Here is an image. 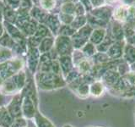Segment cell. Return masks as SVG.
I'll return each mask as SVG.
<instances>
[{"mask_svg":"<svg viewBox=\"0 0 135 127\" xmlns=\"http://www.w3.org/2000/svg\"><path fill=\"white\" fill-rule=\"evenodd\" d=\"M30 15L39 24H44L48 17L47 12L43 10L38 5H35V4L31 8V10H30Z\"/></svg>","mask_w":135,"mask_h":127,"instance_id":"cell-1","label":"cell"},{"mask_svg":"<svg viewBox=\"0 0 135 127\" xmlns=\"http://www.w3.org/2000/svg\"><path fill=\"white\" fill-rule=\"evenodd\" d=\"M28 63H29V67L30 69H35L36 67L37 62L39 60V56H40V52L38 50V48H33V47H29L28 50Z\"/></svg>","mask_w":135,"mask_h":127,"instance_id":"cell-2","label":"cell"},{"mask_svg":"<svg viewBox=\"0 0 135 127\" xmlns=\"http://www.w3.org/2000/svg\"><path fill=\"white\" fill-rule=\"evenodd\" d=\"M3 21H6V22L15 25L16 19H17V10H15V8H13L5 4L3 8Z\"/></svg>","mask_w":135,"mask_h":127,"instance_id":"cell-3","label":"cell"},{"mask_svg":"<svg viewBox=\"0 0 135 127\" xmlns=\"http://www.w3.org/2000/svg\"><path fill=\"white\" fill-rule=\"evenodd\" d=\"M131 12V7L128 5H122L117 8V10L114 13L115 19L120 21H125L128 19V17Z\"/></svg>","mask_w":135,"mask_h":127,"instance_id":"cell-4","label":"cell"},{"mask_svg":"<svg viewBox=\"0 0 135 127\" xmlns=\"http://www.w3.org/2000/svg\"><path fill=\"white\" fill-rule=\"evenodd\" d=\"M14 57V51L10 48L0 46V64L5 63Z\"/></svg>","mask_w":135,"mask_h":127,"instance_id":"cell-5","label":"cell"},{"mask_svg":"<svg viewBox=\"0 0 135 127\" xmlns=\"http://www.w3.org/2000/svg\"><path fill=\"white\" fill-rule=\"evenodd\" d=\"M56 3L57 0H38V6L46 12L52 10Z\"/></svg>","mask_w":135,"mask_h":127,"instance_id":"cell-6","label":"cell"},{"mask_svg":"<svg viewBox=\"0 0 135 127\" xmlns=\"http://www.w3.org/2000/svg\"><path fill=\"white\" fill-rule=\"evenodd\" d=\"M52 38L46 37L44 39H42L40 45L38 46V50H39L40 53H44L47 50H49L51 48V47H52Z\"/></svg>","mask_w":135,"mask_h":127,"instance_id":"cell-7","label":"cell"},{"mask_svg":"<svg viewBox=\"0 0 135 127\" xmlns=\"http://www.w3.org/2000/svg\"><path fill=\"white\" fill-rule=\"evenodd\" d=\"M34 3L32 0H21L19 8H21V10H31V8L33 7Z\"/></svg>","mask_w":135,"mask_h":127,"instance_id":"cell-8","label":"cell"},{"mask_svg":"<svg viewBox=\"0 0 135 127\" xmlns=\"http://www.w3.org/2000/svg\"><path fill=\"white\" fill-rule=\"evenodd\" d=\"M20 1L21 0H3L4 3H5L6 5L15 8V10H18L19 8Z\"/></svg>","mask_w":135,"mask_h":127,"instance_id":"cell-9","label":"cell"},{"mask_svg":"<svg viewBox=\"0 0 135 127\" xmlns=\"http://www.w3.org/2000/svg\"><path fill=\"white\" fill-rule=\"evenodd\" d=\"M4 6H5V3H4V2L3 1H0V21H3V14Z\"/></svg>","mask_w":135,"mask_h":127,"instance_id":"cell-10","label":"cell"},{"mask_svg":"<svg viewBox=\"0 0 135 127\" xmlns=\"http://www.w3.org/2000/svg\"><path fill=\"white\" fill-rule=\"evenodd\" d=\"M4 33H5V28H4L3 22V21H0V38L3 36Z\"/></svg>","mask_w":135,"mask_h":127,"instance_id":"cell-11","label":"cell"},{"mask_svg":"<svg viewBox=\"0 0 135 127\" xmlns=\"http://www.w3.org/2000/svg\"><path fill=\"white\" fill-rule=\"evenodd\" d=\"M0 1H3V0H0Z\"/></svg>","mask_w":135,"mask_h":127,"instance_id":"cell-12","label":"cell"},{"mask_svg":"<svg viewBox=\"0 0 135 127\" xmlns=\"http://www.w3.org/2000/svg\"><path fill=\"white\" fill-rule=\"evenodd\" d=\"M109 1H111V0H109Z\"/></svg>","mask_w":135,"mask_h":127,"instance_id":"cell-13","label":"cell"},{"mask_svg":"<svg viewBox=\"0 0 135 127\" xmlns=\"http://www.w3.org/2000/svg\"><path fill=\"white\" fill-rule=\"evenodd\" d=\"M32 127H33V126H32Z\"/></svg>","mask_w":135,"mask_h":127,"instance_id":"cell-14","label":"cell"}]
</instances>
